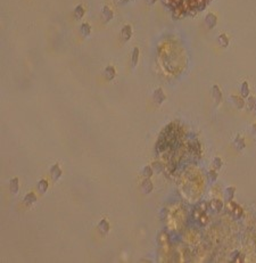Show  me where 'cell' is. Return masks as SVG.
Segmentation results:
<instances>
[{
	"label": "cell",
	"instance_id": "cell-1",
	"mask_svg": "<svg viewBox=\"0 0 256 263\" xmlns=\"http://www.w3.org/2000/svg\"><path fill=\"white\" fill-rule=\"evenodd\" d=\"M164 1L175 13L183 15L191 13L192 10L200 9L209 0H164Z\"/></svg>",
	"mask_w": 256,
	"mask_h": 263
},
{
	"label": "cell",
	"instance_id": "cell-2",
	"mask_svg": "<svg viewBox=\"0 0 256 263\" xmlns=\"http://www.w3.org/2000/svg\"><path fill=\"white\" fill-rule=\"evenodd\" d=\"M227 206H228V211L230 212V213H231V214L233 215L235 218H237V219L240 218V216L242 215V213H244V212H242V208L240 207V206H239V205L237 204L236 202H233V201L228 202Z\"/></svg>",
	"mask_w": 256,
	"mask_h": 263
},
{
	"label": "cell",
	"instance_id": "cell-3",
	"mask_svg": "<svg viewBox=\"0 0 256 263\" xmlns=\"http://www.w3.org/2000/svg\"><path fill=\"white\" fill-rule=\"evenodd\" d=\"M205 23H206L208 29H214L216 26V23H218V17L215 16V14L208 13L205 16Z\"/></svg>",
	"mask_w": 256,
	"mask_h": 263
},
{
	"label": "cell",
	"instance_id": "cell-4",
	"mask_svg": "<svg viewBox=\"0 0 256 263\" xmlns=\"http://www.w3.org/2000/svg\"><path fill=\"white\" fill-rule=\"evenodd\" d=\"M61 174H63V171H61V166L58 164H54L50 167V177L54 181H57L61 177Z\"/></svg>",
	"mask_w": 256,
	"mask_h": 263
},
{
	"label": "cell",
	"instance_id": "cell-5",
	"mask_svg": "<svg viewBox=\"0 0 256 263\" xmlns=\"http://www.w3.org/2000/svg\"><path fill=\"white\" fill-rule=\"evenodd\" d=\"M97 228H98L99 232H100L101 235H107L109 232V230H110V225H109L108 221H107L106 219H102V220L99 221Z\"/></svg>",
	"mask_w": 256,
	"mask_h": 263
},
{
	"label": "cell",
	"instance_id": "cell-6",
	"mask_svg": "<svg viewBox=\"0 0 256 263\" xmlns=\"http://www.w3.org/2000/svg\"><path fill=\"white\" fill-rule=\"evenodd\" d=\"M153 98H154V100H155V102H157L158 105H160V104L165 100V98H166V97H165V93L163 92V89L157 88L153 93Z\"/></svg>",
	"mask_w": 256,
	"mask_h": 263
},
{
	"label": "cell",
	"instance_id": "cell-7",
	"mask_svg": "<svg viewBox=\"0 0 256 263\" xmlns=\"http://www.w3.org/2000/svg\"><path fill=\"white\" fill-rule=\"evenodd\" d=\"M153 189H154L153 182L150 181L149 178H145V180H143L142 184H141V190H142V193L149 194V193L153 191Z\"/></svg>",
	"mask_w": 256,
	"mask_h": 263
},
{
	"label": "cell",
	"instance_id": "cell-8",
	"mask_svg": "<svg viewBox=\"0 0 256 263\" xmlns=\"http://www.w3.org/2000/svg\"><path fill=\"white\" fill-rule=\"evenodd\" d=\"M121 37H122L123 41H129L132 37V27L130 25H124L121 30Z\"/></svg>",
	"mask_w": 256,
	"mask_h": 263
},
{
	"label": "cell",
	"instance_id": "cell-9",
	"mask_svg": "<svg viewBox=\"0 0 256 263\" xmlns=\"http://www.w3.org/2000/svg\"><path fill=\"white\" fill-rule=\"evenodd\" d=\"M230 100H231L232 104H233L238 109L244 108V106H245V102H244V99H242L241 97L232 95V96H230Z\"/></svg>",
	"mask_w": 256,
	"mask_h": 263
},
{
	"label": "cell",
	"instance_id": "cell-10",
	"mask_svg": "<svg viewBox=\"0 0 256 263\" xmlns=\"http://www.w3.org/2000/svg\"><path fill=\"white\" fill-rule=\"evenodd\" d=\"M212 96H213L214 102L216 104H218L222 100V92L218 85H213V88H212Z\"/></svg>",
	"mask_w": 256,
	"mask_h": 263
},
{
	"label": "cell",
	"instance_id": "cell-11",
	"mask_svg": "<svg viewBox=\"0 0 256 263\" xmlns=\"http://www.w3.org/2000/svg\"><path fill=\"white\" fill-rule=\"evenodd\" d=\"M37 201H38V198H37V196H35L34 193H29V194H27L23 199L24 204L26 205V206H31V205H33Z\"/></svg>",
	"mask_w": 256,
	"mask_h": 263
},
{
	"label": "cell",
	"instance_id": "cell-12",
	"mask_svg": "<svg viewBox=\"0 0 256 263\" xmlns=\"http://www.w3.org/2000/svg\"><path fill=\"white\" fill-rule=\"evenodd\" d=\"M20 189V180L17 178H13L9 182V190L11 194H17V191Z\"/></svg>",
	"mask_w": 256,
	"mask_h": 263
},
{
	"label": "cell",
	"instance_id": "cell-13",
	"mask_svg": "<svg viewBox=\"0 0 256 263\" xmlns=\"http://www.w3.org/2000/svg\"><path fill=\"white\" fill-rule=\"evenodd\" d=\"M104 74H105V78L107 79L108 81H110V80H113V79L115 78V74H116L115 68L113 67V66H107V67L105 68V71H104Z\"/></svg>",
	"mask_w": 256,
	"mask_h": 263
},
{
	"label": "cell",
	"instance_id": "cell-14",
	"mask_svg": "<svg viewBox=\"0 0 256 263\" xmlns=\"http://www.w3.org/2000/svg\"><path fill=\"white\" fill-rule=\"evenodd\" d=\"M235 191L236 188L235 187H228L224 191V199L227 202H230L233 199V196H235Z\"/></svg>",
	"mask_w": 256,
	"mask_h": 263
},
{
	"label": "cell",
	"instance_id": "cell-15",
	"mask_svg": "<svg viewBox=\"0 0 256 263\" xmlns=\"http://www.w3.org/2000/svg\"><path fill=\"white\" fill-rule=\"evenodd\" d=\"M233 145H235V147L238 150H242L246 147L245 140H244V138H241L240 136H238L237 138H236L235 141H233Z\"/></svg>",
	"mask_w": 256,
	"mask_h": 263
},
{
	"label": "cell",
	"instance_id": "cell-16",
	"mask_svg": "<svg viewBox=\"0 0 256 263\" xmlns=\"http://www.w3.org/2000/svg\"><path fill=\"white\" fill-rule=\"evenodd\" d=\"M80 32H81V34L83 37L87 38L90 35V33H91V27H90V25H89L88 23H83L81 26H80Z\"/></svg>",
	"mask_w": 256,
	"mask_h": 263
},
{
	"label": "cell",
	"instance_id": "cell-17",
	"mask_svg": "<svg viewBox=\"0 0 256 263\" xmlns=\"http://www.w3.org/2000/svg\"><path fill=\"white\" fill-rule=\"evenodd\" d=\"M38 190L40 191L41 194H44L46 191H47L48 187H49V184H48V181L44 180V179H41L39 182H38Z\"/></svg>",
	"mask_w": 256,
	"mask_h": 263
},
{
	"label": "cell",
	"instance_id": "cell-18",
	"mask_svg": "<svg viewBox=\"0 0 256 263\" xmlns=\"http://www.w3.org/2000/svg\"><path fill=\"white\" fill-rule=\"evenodd\" d=\"M102 16H104V18H105L106 22H107V20H112L113 16H114V14H113L112 10L109 9V7L104 6V8H102Z\"/></svg>",
	"mask_w": 256,
	"mask_h": 263
},
{
	"label": "cell",
	"instance_id": "cell-19",
	"mask_svg": "<svg viewBox=\"0 0 256 263\" xmlns=\"http://www.w3.org/2000/svg\"><path fill=\"white\" fill-rule=\"evenodd\" d=\"M83 15H84V8H83V6L79 5V6L75 7V9H74L75 18H76V20H81L82 17H83Z\"/></svg>",
	"mask_w": 256,
	"mask_h": 263
},
{
	"label": "cell",
	"instance_id": "cell-20",
	"mask_svg": "<svg viewBox=\"0 0 256 263\" xmlns=\"http://www.w3.org/2000/svg\"><path fill=\"white\" fill-rule=\"evenodd\" d=\"M211 207L214 210V211H221L222 207H223V202L220 201V199H214L212 201L211 203Z\"/></svg>",
	"mask_w": 256,
	"mask_h": 263
},
{
	"label": "cell",
	"instance_id": "cell-21",
	"mask_svg": "<svg viewBox=\"0 0 256 263\" xmlns=\"http://www.w3.org/2000/svg\"><path fill=\"white\" fill-rule=\"evenodd\" d=\"M153 173H154L153 166H150V165H146V166L142 169V171H141V174H142L145 178H150L153 175Z\"/></svg>",
	"mask_w": 256,
	"mask_h": 263
},
{
	"label": "cell",
	"instance_id": "cell-22",
	"mask_svg": "<svg viewBox=\"0 0 256 263\" xmlns=\"http://www.w3.org/2000/svg\"><path fill=\"white\" fill-rule=\"evenodd\" d=\"M218 43L221 44L222 47L223 48H225V47H228L229 46V38L227 37V35H225L224 33H222V34H220V35H218Z\"/></svg>",
	"mask_w": 256,
	"mask_h": 263
},
{
	"label": "cell",
	"instance_id": "cell-23",
	"mask_svg": "<svg viewBox=\"0 0 256 263\" xmlns=\"http://www.w3.org/2000/svg\"><path fill=\"white\" fill-rule=\"evenodd\" d=\"M139 48L136 47L134 49H133L132 51V66L134 67V66H137V64H138V61H139Z\"/></svg>",
	"mask_w": 256,
	"mask_h": 263
},
{
	"label": "cell",
	"instance_id": "cell-24",
	"mask_svg": "<svg viewBox=\"0 0 256 263\" xmlns=\"http://www.w3.org/2000/svg\"><path fill=\"white\" fill-rule=\"evenodd\" d=\"M240 91H241V96L244 98H247L249 96V87H248V82H242L241 84V89H240Z\"/></svg>",
	"mask_w": 256,
	"mask_h": 263
},
{
	"label": "cell",
	"instance_id": "cell-25",
	"mask_svg": "<svg viewBox=\"0 0 256 263\" xmlns=\"http://www.w3.org/2000/svg\"><path fill=\"white\" fill-rule=\"evenodd\" d=\"M254 105H255V98H254V97H248L247 106H246L247 111H252V109H254Z\"/></svg>",
	"mask_w": 256,
	"mask_h": 263
},
{
	"label": "cell",
	"instance_id": "cell-26",
	"mask_svg": "<svg viewBox=\"0 0 256 263\" xmlns=\"http://www.w3.org/2000/svg\"><path fill=\"white\" fill-rule=\"evenodd\" d=\"M213 165H214V167L216 170H218V169H221L222 167L223 162H222V160L220 157H214V160H213Z\"/></svg>",
	"mask_w": 256,
	"mask_h": 263
},
{
	"label": "cell",
	"instance_id": "cell-27",
	"mask_svg": "<svg viewBox=\"0 0 256 263\" xmlns=\"http://www.w3.org/2000/svg\"><path fill=\"white\" fill-rule=\"evenodd\" d=\"M208 177H209V180H211L212 182H215L216 179H218V173H216V171L211 170L208 172Z\"/></svg>",
	"mask_w": 256,
	"mask_h": 263
},
{
	"label": "cell",
	"instance_id": "cell-28",
	"mask_svg": "<svg viewBox=\"0 0 256 263\" xmlns=\"http://www.w3.org/2000/svg\"><path fill=\"white\" fill-rule=\"evenodd\" d=\"M252 133H253V136L255 137V139H256V124H254V125L252 126Z\"/></svg>",
	"mask_w": 256,
	"mask_h": 263
},
{
	"label": "cell",
	"instance_id": "cell-29",
	"mask_svg": "<svg viewBox=\"0 0 256 263\" xmlns=\"http://www.w3.org/2000/svg\"><path fill=\"white\" fill-rule=\"evenodd\" d=\"M155 2H156V0H147V3H148V5H150V6H151V5H154Z\"/></svg>",
	"mask_w": 256,
	"mask_h": 263
},
{
	"label": "cell",
	"instance_id": "cell-30",
	"mask_svg": "<svg viewBox=\"0 0 256 263\" xmlns=\"http://www.w3.org/2000/svg\"><path fill=\"white\" fill-rule=\"evenodd\" d=\"M254 111L256 112V100H255V105H254Z\"/></svg>",
	"mask_w": 256,
	"mask_h": 263
}]
</instances>
